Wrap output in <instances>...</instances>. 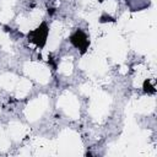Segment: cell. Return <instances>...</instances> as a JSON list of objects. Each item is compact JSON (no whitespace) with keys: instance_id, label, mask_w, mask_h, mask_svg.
<instances>
[{"instance_id":"6da1fadb","label":"cell","mask_w":157,"mask_h":157,"mask_svg":"<svg viewBox=\"0 0 157 157\" xmlns=\"http://www.w3.org/2000/svg\"><path fill=\"white\" fill-rule=\"evenodd\" d=\"M25 71H26L31 77H34L36 80H38V81L42 82V83L48 82L49 76H50L49 71H48L44 66H42V65L37 64V63H27V64L25 65Z\"/></svg>"},{"instance_id":"7a4b0ae2","label":"cell","mask_w":157,"mask_h":157,"mask_svg":"<svg viewBox=\"0 0 157 157\" xmlns=\"http://www.w3.org/2000/svg\"><path fill=\"white\" fill-rule=\"evenodd\" d=\"M45 107H47V98L45 97H40L37 101H33L28 105V108L26 110V115L28 117V119L36 120V119H38L40 117V114H42V112L44 110Z\"/></svg>"},{"instance_id":"3957f363","label":"cell","mask_w":157,"mask_h":157,"mask_svg":"<svg viewBox=\"0 0 157 157\" xmlns=\"http://www.w3.org/2000/svg\"><path fill=\"white\" fill-rule=\"evenodd\" d=\"M153 107H155V101L152 98H142L136 104V109L141 113L151 112L153 109Z\"/></svg>"},{"instance_id":"277c9868","label":"cell","mask_w":157,"mask_h":157,"mask_svg":"<svg viewBox=\"0 0 157 157\" xmlns=\"http://www.w3.org/2000/svg\"><path fill=\"white\" fill-rule=\"evenodd\" d=\"M9 131H10V135L16 140L21 139L25 135V128L18 123H11Z\"/></svg>"},{"instance_id":"5b68a950","label":"cell","mask_w":157,"mask_h":157,"mask_svg":"<svg viewBox=\"0 0 157 157\" xmlns=\"http://www.w3.org/2000/svg\"><path fill=\"white\" fill-rule=\"evenodd\" d=\"M16 83V77L12 74H5L0 77V86L6 88V90H11Z\"/></svg>"},{"instance_id":"8992f818","label":"cell","mask_w":157,"mask_h":157,"mask_svg":"<svg viewBox=\"0 0 157 157\" xmlns=\"http://www.w3.org/2000/svg\"><path fill=\"white\" fill-rule=\"evenodd\" d=\"M59 71H60L61 74H64V75H70V74L72 72V64L69 63L67 59H65V60L60 64V66H59Z\"/></svg>"},{"instance_id":"52a82bcc","label":"cell","mask_w":157,"mask_h":157,"mask_svg":"<svg viewBox=\"0 0 157 157\" xmlns=\"http://www.w3.org/2000/svg\"><path fill=\"white\" fill-rule=\"evenodd\" d=\"M29 88H31V82L28 80L22 78V80L18 81V83H17V91L18 92H23V93L27 94V92L29 91Z\"/></svg>"},{"instance_id":"ba28073f","label":"cell","mask_w":157,"mask_h":157,"mask_svg":"<svg viewBox=\"0 0 157 157\" xmlns=\"http://www.w3.org/2000/svg\"><path fill=\"white\" fill-rule=\"evenodd\" d=\"M12 10L11 7H4L1 11H0V21L1 22H7L11 17H12Z\"/></svg>"},{"instance_id":"9c48e42d","label":"cell","mask_w":157,"mask_h":157,"mask_svg":"<svg viewBox=\"0 0 157 157\" xmlns=\"http://www.w3.org/2000/svg\"><path fill=\"white\" fill-rule=\"evenodd\" d=\"M102 6H103V9H104L107 12L113 13V12L115 11V9H117V2H115L114 0H105V1L102 4Z\"/></svg>"},{"instance_id":"30bf717a","label":"cell","mask_w":157,"mask_h":157,"mask_svg":"<svg viewBox=\"0 0 157 157\" xmlns=\"http://www.w3.org/2000/svg\"><path fill=\"white\" fill-rule=\"evenodd\" d=\"M15 2H16V0H1V1H0V5H1L2 9H4V7H11Z\"/></svg>"},{"instance_id":"8fae6325","label":"cell","mask_w":157,"mask_h":157,"mask_svg":"<svg viewBox=\"0 0 157 157\" xmlns=\"http://www.w3.org/2000/svg\"><path fill=\"white\" fill-rule=\"evenodd\" d=\"M91 91H92L91 86H88V85H83V86H81V92H82V93H85V94H90Z\"/></svg>"},{"instance_id":"7c38bea8","label":"cell","mask_w":157,"mask_h":157,"mask_svg":"<svg viewBox=\"0 0 157 157\" xmlns=\"http://www.w3.org/2000/svg\"><path fill=\"white\" fill-rule=\"evenodd\" d=\"M119 71H120V74H126V71H128V69H126V66H121Z\"/></svg>"}]
</instances>
